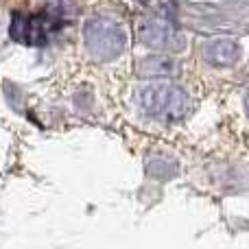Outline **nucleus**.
Returning <instances> with one entry per match:
<instances>
[{
	"instance_id": "obj_1",
	"label": "nucleus",
	"mask_w": 249,
	"mask_h": 249,
	"mask_svg": "<svg viewBox=\"0 0 249 249\" xmlns=\"http://www.w3.org/2000/svg\"><path fill=\"white\" fill-rule=\"evenodd\" d=\"M140 103L151 116L158 118H181L188 109V101L186 94L177 86L166 81H153L140 92Z\"/></svg>"
},
{
	"instance_id": "obj_2",
	"label": "nucleus",
	"mask_w": 249,
	"mask_h": 249,
	"mask_svg": "<svg viewBox=\"0 0 249 249\" xmlns=\"http://www.w3.org/2000/svg\"><path fill=\"white\" fill-rule=\"evenodd\" d=\"M61 26V20L53 13H16L11 20V37L26 46H42Z\"/></svg>"
},
{
	"instance_id": "obj_3",
	"label": "nucleus",
	"mask_w": 249,
	"mask_h": 249,
	"mask_svg": "<svg viewBox=\"0 0 249 249\" xmlns=\"http://www.w3.org/2000/svg\"><path fill=\"white\" fill-rule=\"evenodd\" d=\"M86 46L99 59H114L124 48V35L121 26L112 20H92L86 26Z\"/></svg>"
},
{
	"instance_id": "obj_6",
	"label": "nucleus",
	"mask_w": 249,
	"mask_h": 249,
	"mask_svg": "<svg viewBox=\"0 0 249 249\" xmlns=\"http://www.w3.org/2000/svg\"><path fill=\"white\" fill-rule=\"evenodd\" d=\"M247 109H249V96H247Z\"/></svg>"
},
{
	"instance_id": "obj_5",
	"label": "nucleus",
	"mask_w": 249,
	"mask_h": 249,
	"mask_svg": "<svg viewBox=\"0 0 249 249\" xmlns=\"http://www.w3.org/2000/svg\"><path fill=\"white\" fill-rule=\"evenodd\" d=\"M203 55L212 66H232L241 57V46L234 39H214L206 46Z\"/></svg>"
},
{
	"instance_id": "obj_4",
	"label": "nucleus",
	"mask_w": 249,
	"mask_h": 249,
	"mask_svg": "<svg viewBox=\"0 0 249 249\" xmlns=\"http://www.w3.org/2000/svg\"><path fill=\"white\" fill-rule=\"evenodd\" d=\"M140 39L146 46L158 48V51H181L184 48L179 31L168 20H158V18L146 20L140 26Z\"/></svg>"
}]
</instances>
